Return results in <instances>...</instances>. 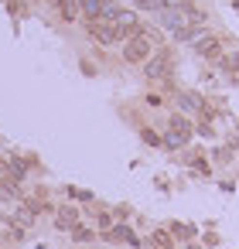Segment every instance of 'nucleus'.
Returning a JSON list of instances; mask_svg holds the SVG:
<instances>
[{
	"label": "nucleus",
	"instance_id": "nucleus-9",
	"mask_svg": "<svg viewBox=\"0 0 239 249\" xmlns=\"http://www.w3.org/2000/svg\"><path fill=\"white\" fill-rule=\"evenodd\" d=\"M58 14H62L65 21H75V18H82V7H79V0H62V4H58Z\"/></svg>",
	"mask_w": 239,
	"mask_h": 249
},
{
	"label": "nucleus",
	"instance_id": "nucleus-15",
	"mask_svg": "<svg viewBox=\"0 0 239 249\" xmlns=\"http://www.w3.org/2000/svg\"><path fill=\"white\" fill-rule=\"evenodd\" d=\"M75 239H79V242H92V239H96V232H92V229H86V225H79V229H75Z\"/></svg>",
	"mask_w": 239,
	"mask_h": 249
},
{
	"label": "nucleus",
	"instance_id": "nucleus-18",
	"mask_svg": "<svg viewBox=\"0 0 239 249\" xmlns=\"http://www.w3.org/2000/svg\"><path fill=\"white\" fill-rule=\"evenodd\" d=\"M52 4H55V7H58V4H62V0H52Z\"/></svg>",
	"mask_w": 239,
	"mask_h": 249
},
{
	"label": "nucleus",
	"instance_id": "nucleus-11",
	"mask_svg": "<svg viewBox=\"0 0 239 249\" xmlns=\"http://www.w3.org/2000/svg\"><path fill=\"white\" fill-rule=\"evenodd\" d=\"M79 7H82V18L96 21V18H99V7H103V0H79Z\"/></svg>",
	"mask_w": 239,
	"mask_h": 249
},
{
	"label": "nucleus",
	"instance_id": "nucleus-17",
	"mask_svg": "<svg viewBox=\"0 0 239 249\" xmlns=\"http://www.w3.org/2000/svg\"><path fill=\"white\" fill-rule=\"evenodd\" d=\"M96 222H99V225H103V229H110V225H113V222H110V215H103V212H99V215H96Z\"/></svg>",
	"mask_w": 239,
	"mask_h": 249
},
{
	"label": "nucleus",
	"instance_id": "nucleus-16",
	"mask_svg": "<svg viewBox=\"0 0 239 249\" xmlns=\"http://www.w3.org/2000/svg\"><path fill=\"white\" fill-rule=\"evenodd\" d=\"M69 195H72V198H79V201H92V195H89V191H79V188H72Z\"/></svg>",
	"mask_w": 239,
	"mask_h": 249
},
{
	"label": "nucleus",
	"instance_id": "nucleus-7",
	"mask_svg": "<svg viewBox=\"0 0 239 249\" xmlns=\"http://www.w3.org/2000/svg\"><path fill=\"white\" fill-rule=\"evenodd\" d=\"M103 239H110V242H127V246H140V239H137L127 225H110V229L103 232Z\"/></svg>",
	"mask_w": 239,
	"mask_h": 249
},
{
	"label": "nucleus",
	"instance_id": "nucleus-14",
	"mask_svg": "<svg viewBox=\"0 0 239 249\" xmlns=\"http://www.w3.org/2000/svg\"><path fill=\"white\" fill-rule=\"evenodd\" d=\"M133 4H137L140 11H164L167 0H133Z\"/></svg>",
	"mask_w": 239,
	"mask_h": 249
},
{
	"label": "nucleus",
	"instance_id": "nucleus-10",
	"mask_svg": "<svg viewBox=\"0 0 239 249\" xmlns=\"http://www.w3.org/2000/svg\"><path fill=\"white\" fill-rule=\"evenodd\" d=\"M55 222H58L62 229H75V222H79V212H75V208H58Z\"/></svg>",
	"mask_w": 239,
	"mask_h": 249
},
{
	"label": "nucleus",
	"instance_id": "nucleus-4",
	"mask_svg": "<svg viewBox=\"0 0 239 249\" xmlns=\"http://www.w3.org/2000/svg\"><path fill=\"white\" fill-rule=\"evenodd\" d=\"M113 28H116V35H120V41H127V38H133L144 24H140V18L133 14V11H120V18L113 21Z\"/></svg>",
	"mask_w": 239,
	"mask_h": 249
},
{
	"label": "nucleus",
	"instance_id": "nucleus-6",
	"mask_svg": "<svg viewBox=\"0 0 239 249\" xmlns=\"http://www.w3.org/2000/svg\"><path fill=\"white\" fill-rule=\"evenodd\" d=\"M195 52H198L202 58H219V55H222V41H219L215 35H198Z\"/></svg>",
	"mask_w": 239,
	"mask_h": 249
},
{
	"label": "nucleus",
	"instance_id": "nucleus-13",
	"mask_svg": "<svg viewBox=\"0 0 239 249\" xmlns=\"http://www.w3.org/2000/svg\"><path fill=\"white\" fill-rule=\"evenodd\" d=\"M150 246H154V249H167V246H171V235H167L164 229H157V232L150 235Z\"/></svg>",
	"mask_w": 239,
	"mask_h": 249
},
{
	"label": "nucleus",
	"instance_id": "nucleus-1",
	"mask_svg": "<svg viewBox=\"0 0 239 249\" xmlns=\"http://www.w3.org/2000/svg\"><path fill=\"white\" fill-rule=\"evenodd\" d=\"M157 45H161V35H157L154 28H140L133 38L123 41V58H127L130 65H140V62L150 58V52H154Z\"/></svg>",
	"mask_w": 239,
	"mask_h": 249
},
{
	"label": "nucleus",
	"instance_id": "nucleus-3",
	"mask_svg": "<svg viewBox=\"0 0 239 249\" xmlns=\"http://www.w3.org/2000/svg\"><path fill=\"white\" fill-rule=\"evenodd\" d=\"M171 62H174V55H171L167 48H161L157 55H150V58L144 62V75H147V79H164L167 69H171Z\"/></svg>",
	"mask_w": 239,
	"mask_h": 249
},
{
	"label": "nucleus",
	"instance_id": "nucleus-2",
	"mask_svg": "<svg viewBox=\"0 0 239 249\" xmlns=\"http://www.w3.org/2000/svg\"><path fill=\"white\" fill-rule=\"evenodd\" d=\"M191 133H195V126H191L184 116H171L167 133H164V143H167V147H184V143L191 140Z\"/></svg>",
	"mask_w": 239,
	"mask_h": 249
},
{
	"label": "nucleus",
	"instance_id": "nucleus-5",
	"mask_svg": "<svg viewBox=\"0 0 239 249\" xmlns=\"http://www.w3.org/2000/svg\"><path fill=\"white\" fill-rule=\"evenodd\" d=\"M89 35H92L99 45H106V48L123 45V41H120V35H116V28H113V24H103V21H89Z\"/></svg>",
	"mask_w": 239,
	"mask_h": 249
},
{
	"label": "nucleus",
	"instance_id": "nucleus-12",
	"mask_svg": "<svg viewBox=\"0 0 239 249\" xmlns=\"http://www.w3.org/2000/svg\"><path fill=\"white\" fill-rule=\"evenodd\" d=\"M219 65H222V72H236V69H239V52H232V55H219Z\"/></svg>",
	"mask_w": 239,
	"mask_h": 249
},
{
	"label": "nucleus",
	"instance_id": "nucleus-8",
	"mask_svg": "<svg viewBox=\"0 0 239 249\" xmlns=\"http://www.w3.org/2000/svg\"><path fill=\"white\" fill-rule=\"evenodd\" d=\"M116 18H120V4H113V0H103V7H99V18H96V21L113 24Z\"/></svg>",
	"mask_w": 239,
	"mask_h": 249
}]
</instances>
